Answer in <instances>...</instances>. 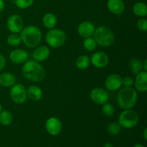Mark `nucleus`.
Segmentation results:
<instances>
[{"instance_id": "1", "label": "nucleus", "mask_w": 147, "mask_h": 147, "mask_svg": "<svg viewBox=\"0 0 147 147\" xmlns=\"http://www.w3.org/2000/svg\"><path fill=\"white\" fill-rule=\"evenodd\" d=\"M22 73L26 79L32 82H41L45 78V70L35 60H27L22 67Z\"/></svg>"}, {"instance_id": "2", "label": "nucleus", "mask_w": 147, "mask_h": 147, "mask_svg": "<svg viewBox=\"0 0 147 147\" xmlns=\"http://www.w3.org/2000/svg\"><path fill=\"white\" fill-rule=\"evenodd\" d=\"M20 36L22 42L29 48H34L38 46L42 37L41 30L34 25L27 26L22 29Z\"/></svg>"}, {"instance_id": "3", "label": "nucleus", "mask_w": 147, "mask_h": 147, "mask_svg": "<svg viewBox=\"0 0 147 147\" xmlns=\"http://www.w3.org/2000/svg\"><path fill=\"white\" fill-rule=\"evenodd\" d=\"M138 96L136 90L131 87H124L119 90L117 102L122 109H131L137 103Z\"/></svg>"}, {"instance_id": "4", "label": "nucleus", "mask_w": 147, "mask_h": 147, "mask_svg": "<svg viewBox=\"0 0 147 147\" xmlns=\"http://www.w3.org/2000/svg\"><path fill=\"white\" fill-rule=\"evenodd\" d=\"M93 36L95 41L100 47H110L114 43V34L113 31L107 27H98L96 30H95Z\"/></svg>"}, {"instance_id": "5", "label": "nucleus", "mask_w": 147, "mask_h": 147, "mask_svg": "<svg viewBox=\"0 0 147 147\" xmlns=\"http://www.w3.org/2000/svg\"><path fill=\"white\" fill-rule=\"evenodd\" d=\"M46 42L53 48H58L65 44L66 35L65 32L59 29H51L45 36Z\"/></svg>"}, {"instance_id": "6", "label": "nucleus", "mask_w": 147, "mask_h": 147, "mask_svg": "<svg viewBox=\"0 0 147 147\" xmlns=\"http://www.w3.org/2000/svg\"><path fill=\"white\" fill-rule=\"evenodd\" d=\"M139 122V116L137 113L131 109H126L120 114L119 118V123L121 126L126 129H131L135 127Z\"/></svg>"}, {"instance_id": "7", "label": "nucleus", "mask_w": 147, "mask_h": 147, "mask_svg": "<svg viewBox=\"0 0 147 147\" xmlns=\"http://www.w3.org/2000/svg\"><path fill=\"white\" fill-rule=\"evenodd\" d=\"M10 96L14 103L23 104L27 100V90L23 85L20 83L14 84L10 90Z\"/></svg>"}, {"instance_id": "8", "label": "nucleus", "mask_w": 147, "mask_h": 147, "mask_svg": "<svg viewBox=\"0 0 147 147\" xmlns=\"http://www.w3.org/2000/svg\"><path fill=\"white\" fill-rule=\"evenodd\" d=\"M7 27L12 33H19L24 27V21L19 14H13L7 20Z\"/></svg>"}, {"instance_id": "9", "label": "nucleus", "mask_w": 147, "mask_h": 147, "mask_svg": "<svg viewBox=\"0 0 147 147\" xmlns=\"http://www.w3.org/2000/svg\"><path fill=\"white\" fill-rule=\"evenodd\" d=\"M90 97L93 103L98 105H103L107 103L109 99L107 91L100 88L93 89L90 92Z\"/></svg>"}, {"instance_id": "10", "label": "nucleus", "mask_w": 147, "mask_h": 147, "mask_svg": "<svg viewBox=\"0 0 147 147\" xmlns=\"http://www.w3.org/2000/svg\"><path fill=\"white\" fill-rule=\"evenodd\" d=\"M62 123L57 118L50 117L45 123V129L47 133L52 136H57L61 132Z\"/></svg>"}, {"instance_id": "11", "label": "nucleus", "mask_w": 147, "mask_h": 147, "mask_svg": "<svg viewBox=\"0 0 147 147\" xmlns=\"http://www.w3.org/2000/svg\"><path fill=\"white\" fill-rule=\"evenodd\" d=\"M90 63L97 68H103L108 65L109 63V56L103 52H96L90 59Z\"/></svg>"}, {"instance_id": "12", "label": "nucleus", "mask_w": 147, "mask_h": 147, "mask_svg": "<svg viewBox=\"0 0 147 147\" xmlns=\"http://www.w3.org/2000/svg\"><path fill=\"white\" fill-rule=\"evenodd\" d=\"M106 88L110 91L117 90L122 86V78L118 74H111L106 78L105 82Z\"/></svg>"}, {"instance_id": "13", "label": "nucleus", "mask_w": 147, "mask_h": 147, "mask_svg": "<svg viewBox=\"0 0 147 147\" xmlns=\"http://www.w3.org/2000/svg\"><path fill=\"white\" fill-rule=\"evenodd\" d=\"M95 27L91 22L88 21L83 22L78 27V34L83 38H88L93 35L95 32Z\"/></svg>"}, {"instance_id": "14", "label": "nucleus", "mask_w": 147, "mask_h": 147, "mask_svg": "<svg viewBox=\"0 0 147 147\" xmlns=\"http://www.w3.org/2000/svg\"><path fill=\"white\" fill-rule=\"evenodd\" d=\"M28 53L22 49H16L9 54V58L13 63L23 64L28 60Z\"/></svg>"}, {"instance_id": "15", "label": "nucleus", "mask_w": 147, "mask_h": 147, "mask_svg": "<svg viewBox=\"0 0 147 147\" xmlns=\"http://www.w3.org/2000/svg\"><path fill=\"white\" fill-rule=\"evenodd\" d=\"M136 80L134 85L135 88L137 91L145 93L147 90V73L146 71H141L136 75Z\"/></svg>"}, {"instance_id": "16", "label": "nucleus", "mask_w": 147, "mask_h": 147, "mask_svg": "<svg viewBox=\"0 0 147 147\" xmlns=\"http://www.w3.org/2000/svg\"><path fill=\"white\" fill-rule=\"evenodd\" d=\"M107 7L109 11L116 15H120L125 9V4L122 0H109Z\"/></svg>"}, {"instance_id": "17", "label": "nucleus", "mask_w": 147, "mask_h": 147, "mask_svg": "<svg viewBox=\"0 0 147 147\" xmlns=\"http://www.w3.org/2000/svg\"><path fill=\"white\" fill-rule=\"evenodd\" d=\"M50 55V49L47 46H40L33 53V57L35 61L42 62L47 60Z\"/></svg>"}, {"instance_id": "18", "label": "nucleus", "mask_w": 147, "mask_h": 147, "mask_svg": "<svg viewBox=\"0 0 147 147\" xmlns=\"http://www.w3.org/2000/svg\"><path fill=\"white\" fill-rule=\"evenodd\" d=\"M27 96L32 101H38L42 96V90L39 86L33 85L27 89Z\"/></svg>"}, {"instance_id": "19", "label": "nucleus", "mask_w": 147, "mask_h": 147, "mask_svg": "<svg viewBox=\"0 0 147 147\" xmlns=\"http://www.w3.org/2000/svg\"><path fill=\"white\" fill-rule=\"evenodd\" d=\"M16 80L15 76L11 73L6 72L0 75V85L4 87H11L15 84Z\"/></svg>"}, {"instance_id": "20", "label": "nucleus", "mask_w": 147, "mask_h": 147, "mask_svg": "<svg viewBox=\"0 0 147 147\" xmlns=\"http://www.w3.org/2000/svg\"><path fill=\"white\" fill-rule=\"evenodd\" d=\"M132 10L134 14L137 17H144L147 14V5L146 3L139 1L134 4Z\"/></svg>"}, {"instance_id": "21", "label": "nucleus", "mask_w": 147, "mask_h": 147, "mask_svg": "<svg viewBox=\"0 0 147 147\" xmlns=\"http://www.w3.org/2000/svg\"><path fill=\"white\" fill-rule=\"evenodd\" d=\"M42 23L47 29H53L57 24V17L53 13H47L42 18Z\"/></svg>"}, {"instance_id": "22", "label": "nucleus", "mask_w": 147, "mask_h": 147, "mask_svg": "<svg viewBox=\"0 0 147 147\" xmlns=\"http://www.w3.org/2000/svg\"><path fill=\"white\" fill-rule=\"evenodd\" d=\"M129 66H130V69L131 70L132 73L136 76L138 73H140L141 71H142L143 63L142 62V60H139L137 57H134L131 60Z\"/></svg>"}, {"instance_id": "23", "label": "nucleus", "mask_w": 147, "mask_h": 147, "mask_svg": "<svg viewBox=\"0 0 147 147\" xmlns=\"http://www.w3.org/2000/svg\"><path fill=\"white\" fill-rule=\"evenodd\" d=\"M90 63V57L87 55H80L76 60V67L80 70H86Z\"/></svg>"}, {"instance_id": "24", "label": "nucleus", "mask_w": 147, "mask_h": 147, "mask_svg": "<svg viewBox=\"0 0 147 147\" xmlns=\"http://www.w3.org/2000/svg\"><path fill=\"white\" fill-rule=\"evenodd\" d=\"M13 121V116L10 111L7 110L1 111L0 113V123L4 126H9Z\"/></svg>"}, {"instance_id": "25", "label": "nucleus", "mask_w": 147, "mask_h": 147, "mask_svg": "<svg viewBox=\"0 0 147 147\" xmlns=\"http://www.w3.org/2000/svg\"><path fill=\"white\" fill-rule=\"evenodd\" d=\"M21 42V36L18 33H12L7 37V43L10 46L16 47V46H18L19 45H20Z\"/></svg>"}, {"instance_id": "26", "label": "nucleus", "mask_w": 147, "mask_h": 147, "mask_svg": "<svg viewBox=\"0 0 147 147\" xmlns=\"http://www.w3.org/2000/svg\"><path fill=\"white\" fill-rule=\"evenodd\" d=\"M121 130V126L119 123L113 122V123H109L107 126V131L111 136H116L119 134Z\"/></svg>"}, {"instance_id": "27", "label": "nucleus", "mask_w": 147, "mask_h": 147, "mask_svg": "<svg viewBox=\"0 0 147 147\" xmlns=\"http://www.w3.org/2000/svg\"><path fill=\"white\" fill-rule=\"evenodd\" d=\"M83 46L88 51H93L96 48L97 43L91 37H88V38H85V40L83 41Z\"/></svg>"}, {"instance_id": "28", "label": "nucleus", "mask_w": 147, "mask_h": 147, "mask_svg": "<svg viewBox=\"0 0 147 147\" xmlns=\"http://www.w3.org/2000/svg\"><path fill=\"white\" fill-rule=\"evenodd\" d=\"M102 111H103V113L106 116H112L113 114H114L115 112V108L111 103H106L103 104V108H102Z\"/></svg>"}, {"instance_id": "29", "label": "nucleus", "mask_w": 147, "mask_h": 147, "mask_svg": "<svg viewBox=\"0 0 147 147\" xmlns=\"http://www.w3.org/2000/svg\"><path fill=\"white\" fill-rule=\"evenodd\" d=\"M34 0H15V4L19 9H25L31 7Z\"/></svg>"}, {"instance_id": "30", "label": "nucleus", "mask_w": 147, "mask_h": 147, "mask_svg": "<svg viewBox=\"0 0 147 147\" xmlns=\"http://www.w3.org/2000/svg\"><path fill=\"white\" fill-rule=\"evenodd\" d=\"M137 28L142 32H146L147 30V20L145 18H142L138 20L137 23Z\"/></svg>"}, {"instance_id": "31", "label": "nucleus", "mask_w": 147, "mask_h": 147, "mask_svg": "<svg viewBox=\"0 0 147 147\" xmlns=\"http://www.w3.org/2000/svg\"><path fill=\"white\" fill-rule=\"evenodd\" d=\"M134 83V80L130 76H126L124 78H122V85L125 87H131Z\"/></svg>"}, {"instance_id": "32", "label": "nucleus", "mask_w": 147, "mask_h": 147, "mask_svg": "<svg viewBox=\"0 0 147 147\" xmlns=\"http://www.w3.org/2000/svg\"><path fill=\"white\" fill-rule=\"evenodd\" d=\"M6 65V59L2 54L0 53V71L3 70Z\"/></svg>"}, {"instance_id": "33", "label": "nucleus", "mask_w": 147, "mask_h": 147, "mask_svg": "<svg viewBox=\"0 0 147 147\" xmlns=\"http://www.w3.org/2000/svg\"><path fill=\"white\" fill-rule=\"evenodd\" d=\"M4 7H5V4H4V0H0V12L4 10Z\"/></svg>"}, {"instance_id": "34", "label": "nucleus", "mask_w": 147, "mask_h": 147, "mask_svg": "<svg viewBox=\"0 0 147 147\" xmlns=\"http://www.w3.org/2000/svg\"><path fill=\"white\" fill-rule=\"evenodd\" d=\"M143 136H144V138L145 140H146V139H147V129H146V128H145V129L144 130Z\"/></svg>"}, {"instance_id": "35", "label": "nucleus", "mask_w": 147, "mask_h": 147, "mask_svg": "<svg viewBox=\"0 0 147 147\" xmlns=\"http://www.w3.org/2000/svg\"><path fill=\"white\" fill-rule=\"evenodd\" d=\"M143 68L144 69L145 71H147V60H145L143 64Z\"/></svg>"}, {"instance_id": "36", "label": "nucleus", "mask_w": 147, "mask_h": 147, "mask_svg": "<svg viewBox=\"0 0 147 147\" xmlns=\"http://www.w3.org/2000/svg\"><path fill=\"white\" fill-rule=\"evenodd\" d=\"M103 147H113V144H112L108 142V143L105 144L104 146H103Z\"/></svg>"}, {"instance_id": "37", "label": "nucleus", "mask_w": 147, "mask_h": 147, "mask_svg": "<svg viewBox=\"0 0 147 147\" xmlns=\"http://www.w3.org/2000/svg\"><path fill=\"white\" fill-rule=\"evenodd\" d=\"M133 147H144V146L142 144H135Z\"/></svg>"}, {"instance_id": "38", "label": "nucleus", "mask_w": 147, "mask_h": 147, "mask_svg": "<svg viewBox=\"0 0 147 147\" xmlns=\"http://www.w3.org/2000/svg\"><path fill=\"white\" fill-rule=\"evenodd\" d=\"M1 111H2V106H1V103H0V113H1Z\"/></svg>"}]
</instances>
